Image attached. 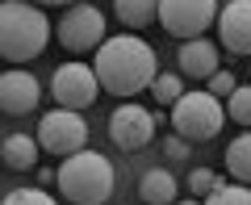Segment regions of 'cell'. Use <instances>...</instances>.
<instances>
[{
    "mask_svg": "<svg viewBox=\"0 0 251 205\" xmlns=\"http://www.w3.org/2000/svg\"><path fill=\"white\" fill-rule=\"evenodd\" d=\"M155 134V113L143 105H134V101H126V105L113 109V117H109V138H113L122 151H143L147 143H151Z\"/></svg>",
    "mask_w": 251,
    "mask_h": 205,
    "instance_id": "9",
    "label": "cell"
},
{
    "mask_svg": "<svg viewBox=\"0 0 251 205\" xmlns=\"http://www.w3.org/2000/svg\"><path fill=\"white\" fill-rule=\"evenodd\" d=\"M155 21L172 38H201L218 21V0H159Z\"/></svg>",
    "mask_w": 251,
    "mask_h": 205,
    "instance_id": "8",
    "label": "cell"
},
{
    "mask_svg": "<svg viewBox=\"0 0 251 205\" xmlns=\"http://www.w3.org/2000/svg\"><path fill=\"white\" fill-rule=\"evenodd\" d=\"M54 38H59V46H63L67 54H88V51H97V46L105 42V13H100L97 4L75 0V4L63 9L59 26H54Z\"/></svg>",
    "mask_w": 251,
    "mask_h": 205,
    "instance_id": "5",
    "label": "cell"
},
{
    "mask_svg": "<svg viewBox=\"0 0 251 205\" xmlns=\"http://www.w3.org/2000/svg\"><path fill=\"white\" fill-rule=\"evenodd\" d=\"M201 205H251V184H218Z\"/></svg>",
    "mask_w": 251,
    "mask_h": 205,
    "instance_id": "19",
    "label": "cell"
},
{
    "mask_svg": "<svg viewBox=\"0 0 251 205\" xmlns=\"http://www.w3.org/2000/svg\"><path fill=\"white\" fill-rule=\"evenodd\" d=\"M176 205H201V201H197V197H188V201H176Z\"/></svg>",
    "mask_w": 251,
    "mask_h": 205,
    "instance_id": "26",
    "label": "cell"
},
{
    "mask_svg": "<svg viewBox=\"0 0 251 205\" xmlns=\"http://www.w3.org/2000/svg\"><path fill=\"white\" fill-rule=\"evenodd\" d=\"M54 184H59L63 201H72V205H105L113 197L117 172L100 151H88L84 147V151L63 159V168L54 172Z\"/></svg>",
    "mask_w": 251,
    "mask_h": 205,
    "instance_id": "3",
    "label": "cell"
},
{
    "mask_svg": "<svg viewBox=\"0 0 251 205\" xmlns=\"http://www.w3.org/2000/svg\"><path fill=\"white\" fill-rule=\"evenodd\" d=\"M163 155H168L172 163H184V159H188V143L180 138V134H168V143H163Z\"/></svg>",
    "mask_w": 251,
    "mask_h": 205,
    "instance_id": "23",
    "label": "cell"
},
{
    "mask_svg": "<svg viewBox=\"0 0 251 205\" xmlns=\"http://www.w3.org/2000/svg\"><path fill=\"white\" fill-rule=\"evenodd\" d=\"M50 97L59 101V109H75V113H84V109L100 97V84H97L92 63L72 59V63H63V67H54V76H50Z\"/></svg>",
    "mask_w": 251,
    "mask_h": 205,
    "instance_id": "7",
    "label": "cell"
},
{
    "mask_svg": "<svg viewBox=\"0 0 251 205\" xmlns=\"http://www.w3.org/2000/svg\"><path fill=\"white\" fill-rule=\"evenodd\" d=\"M138 197H143L147 205H168V201L180 197V184H176V176H172L168 168H151L138 180Z\"/></svg>",
    "mask_w": 251,
    "mask_h": 205,
    "instance_id": "14",
    "label": "cell"
},
{
    "mask_svg": "<svg viewBox=\"0 0 251 205\" xmlns=\"http://www.w3.org/2000/svg\"><path fill=\"white\" fill-rule=\"evenodd\" d=\"M218 34L230 54H251V0H230L218 9Z\"/></svg>",
    "mask_w": 251,
    "mask_h": 205,
    "instance_id": "11",
    "label": "cell"
},
{
    "mask_svg": "<svg viewBox=\"0 0 251 205\" xmlns=\"http://www.w3.org/2000/svg\"><path fill=\"white\" fill-rule=\"evenodd\" d=\"M226 117L239 126H251V84H234V92L226 97Z\"/></svg>",
    "mask_w": 251,
    "mask_h": 205,
    "instance_id": "18",
    "label": "cell"
},
{
    "mask_svg": "<svg viewBox=\"0 0 251 205\" xmlns=\"http://www.w3.org/2000/svg\"><path fill=\"white\" fill-rule=\"evenodd\" d=\"M226 172H230L239 184H251V130L247 134H234V143L226 147Z\"/></svg>",
    "mask_w": 251,
    "mask_h": 205,
    "instance_id": "16",
    "label": "cell"
},
{
    "mask_svg": "<svg viewBox=\"0 0 251 205\" xmlns=\"http://www.w3.org/2000/svg\"><path fill=\"white\" fill-rule=\"evenodd\" d=\"M97 84L109 97H138L143 88H151V80L159 76L155 67L151 42H143L138 34H113L97 46Z\"/></svg>",
    "mask_w": 251,
    "mask_h": 205,
    "instance_id": "1",
    "label": "cell"
},
{
    "mask_svg": "<svg viewBox=\"0 0 251 205\" xmlns=\"http://www.w3.org/2000/svg\"><path fill=\"white\" fill-rule=\"evenodd\" d=\"M50 17L34 0H0V59L34 63L50 46Z\"/></svg>",
    "mask_w": 251,
    "mask_h": 205,
    "instance_id": "2",
    "label": "cell"
},
{
    "mask_svg": "<svg viewBox=\"0 0 251 205\" xmlns=\"http://www.w3.org/2000/svg\"><path fill=\"white\" fill-rule=\"evenodd\" d=\"M226 126V109L214 92L197 88V92H180V101H172V130L184 143H209L218 138Z\"/></svg>",
    "mask_w": 251,
    "mask_h": 205,
    "instance_id": "4",
    "label": "cell"
},
{
    "mask_svg": "<svg viewBox=\"0 0 251 205\" xmlns=\"http://www.w3.org/2000/svg\"><path fill=\"white\" fill-rule=\"evenodd\" d=\"M0 205H59V201L50 193H42V188H13Z\"/></svg>",
    "mask_w": 251,
    "mask_h": 205,
    "instance_id": "21",
    "label": "cell"
},
{
    "mask_svg": "<svg viewBox=\"0 0 251 205\" xmlns=\"http://www.w3.org/2000/svg\"><path fill=\"white\" fill-rule=\"evenodd\" d=\"M218 67H222V51L214 42H205V38H184V46H180V76H188V80H209Z\"/></svg>",
    "mask_w": 251,
    "mask_h": 205,
    "instance_id": "12",
    "label": "cell"
},
{
    "mask_svg": "<svg viewBox=\"0 0 251 205\" xmlns=\"http://www.w3.org/2000/svg\"><path fill=\"white\" fill-rule=\"evenodd\" d=\"M38 184H42V188L54 184V172H50V168H38Z\"/></svg>",
    "mask_w": 251,
    "mask_h": 205,
    "instance_id": "24",
    "label": "cell"
},
{
    "mask_svg": "<svg viewBox=\"0 0 251 205\" xmlns=\"http://www.w3.org/2000/svg\"><path fill=\"white\" fill-rule=\"evenodd\" d=\"M218 184H222V176H214L209 168H193V172H188V193L197 197V201H205Z\"/></svg>",
    "mask_w": 251,
    "mask_h": 205,
    "instance_id": "20",
    "label": "cell"
},
{
    "mask_svg": "<svg viewBox=\"0 0 251 205\" xmlns=\"http://www.w3.org/2000/svg\"><path fill=\"white\" fill-rule=\"evenodd\" d=\"M38 147L46 155H59V159L84 151L88 147V122H84V113H75V109H50V113H42V122H38Z\"/></svg>",
    "mask_w": 251,
    "mask_h": 205,
    "instance_id": "6",
    "label": "cell"
},
{
    "mask_svg": "<svg viewBox=\"0 0 251 205\" xmlns=\"http://www.w3.org/2000/svg\"><path fill=\"white\" fill-rule=\"evenodd\" d=\"M247 72H251V67H247Z\"/></svg>",
    "mask_w": 251,
    "mask_h": 205,
    "instance_id": "27",
    "label": "cell"
},
{
    "mask_svg": "<svg viewBox=\"0 0 251 205\" xmlns=\"http://www.w3.org/2000/svg\"><path fill=\"white\" fill-rule=\"evenodd\" d=\"M113 13L126 29H147L159 17V0H113Z\"/></svg>",
    "mask_w": 251,
    "mask_h": 205,
    "instance_id": "15",
    "label": "cell"
},
{
    "mask_svg": "<svg viewBox=\"0 0 251 205\" xmlns=\"http://www.w3.org/2000/svg\"><path fill=\"white\" fill-rule=\"evenodd\" d=\"M38 155H42V147H38V138H29V134H9V138L0 143V159L13 172H34Z\"/></svg>",
    "mask_w": 251,
    "mask_h": 205,
    "instance_id": "13",
    "label": "cell"
},
{
    "mask_svg": "<svg viewBox=\"0 0 251 205\" xmlns=\"http://www.w3.org/2000/svg\"><path fill=\"white\" fill-rule=\"evenodd\" d=\"M147 92H151V101H159V105L168 109L172 101H180V92H184V80H180V76H172V72H159V76L151 80V88H147Z\"/></svg>",
    "mask_w": 251,
    "mask_h": 205,
    "instance_id": "17",
    "label": "cell"
},
{
    "mask_svg": "<svg viewBox=\"0 0 251 205\" xmlns=\"http://www.w3.org/2000/svg\"><path fill=\"white\" fill-rule=\"evenodd\" d=\"M205 92H214L218 101H226V97H230V92H234V76L218 67V72H214V76H209V80H205Z\"/></svg>",
    "mask_w": 251,
    "mask_h": 205,
    "instance_id": "22",
    "label": "cell"
},
{
    "mask_svg": "<svg viewBox=\"0 0 251 205\" xmlns=\"http://www.w3.org/2000/svg\"><path fill=\"white\" fill-rule=\"evenodd\" d=\"M34 4H42V9H46V4H75V0H34Z\"/></svg>",
    "mask_w": 251,
    "mask_h": 205,
    "instance_id": "25",
    "label": "cell"
},
{
    "mask_svg": "<svg viewBox=\"0 0 251 205\" xmlns=\"http://www.w3.org/2000/svg\"><path fill=\"white\" fill-rule=\"evenodd\" d=\"M38 101H42V84H38L25 67H13V72L0 76V113L25 117V113L38 109Z\"/></svg>",
    "mask_w": 251,
    "mask_h": 205,
    "instance_id": "10",
    "label": "cell"
}]
</instances>
